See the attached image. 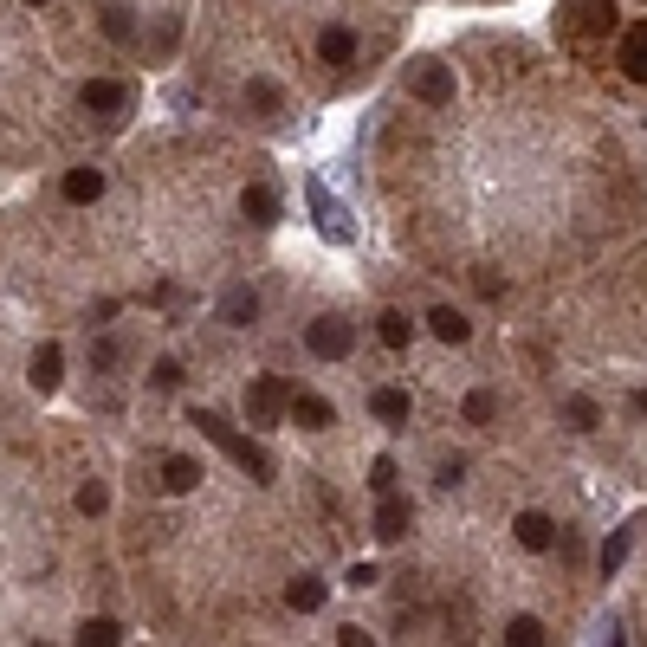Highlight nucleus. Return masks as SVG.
Here are the masks:
<instances>
[{
    "label": "nucleus",
    "instance_id": "obj_1",
    "mask_svg": "<svg viewBox=\"0 0 647 647\" xmlns=\"http://www.w3.org/2000/svg\"><path fill=\"white\" fill-rule=\"evenodd\" d=\"M195 428H201V434H208V440H214V447H220V453H227V460H233V466H240V473H246V479H259V486H266V479H272V453H266V447H259V440H253V434H240V428H227V421H220V415H208V408H195Z\"/></svg>",
    "mask_w": 647,
    "mask_h": 647
},
{
    "label": "nucleus",
    "instance_id": "obj_2",
    "mask_svg": "<svg viewBox=\"0 0 647 647\" xmlns=\"http://www.w3.org/2000/svg\"><path fill=\"white\" fill-rule=\"evenodd\" d=\"M305 350L318 356V363H343V356L356 350V330H350V318H337V311H324V318L305 330Z\"/></svg>",
    "mask_w": 647,
    "mask_h": 647
},
{
    "label": "nucleus",
    "instance_id": "obj_3",
    "mask_svg": "<svg viewBox=\"0 0 647 647\" xmlns=\"http://www.w3.org/2000/svg\"><path fill=\"white\" fill-rule=\"evenodd\" d=\"M285 408H292V389H285L279 376H253L246 382V421H253V428H272Z\"/></svg>",
    "mask_w": 647,
    "mask_h": 647
},
{
    "label": "nucleus",
    "instance_id": "obj_4",
    "mask_svg": "<svg viewBox=\"0 0 647 647\" xmlns=\"http://www.w3.org/2000/svg\"><path fill=\"white\" fill-rule=\"evenodd\" d=\"M563 26H570L576 39H602V33H615V0H563Z\"/></svg>",
    "mask_w": 647,
    "mask_h": 647
},
{
    "label": "nucleus",
    "instance_id": "obj_5",
    "mask_svg": "<svg viewBox=\"0 0 647 647\" xmlns=\"http://www.w3.org/2000/svg\"><path fill=\"white\" fill-rule=\"evenodd\" d=\"M305 201H311V214H318V233L330 246H350V233H356V220L337 208V201H330V188L324 182H305Z\"/></svg>",
    "mask_w": 647,
    "mask_h": 647
},
{
    "label": "nucleus",
    "instance_id": "obj_6",
    "mask_svg": "<svg viewBox=\"0 0 647 647\" xmlns=\"http://www.w3.org/2000/svg\"><path fill=\"white\" fill-rule=\"evenodd\" d=\"M615 65H622L635 85H647V20H628L622 26V46H615Z\"/></svg>",
    "mask_w": 647,
    "mask_h": 647
},
{
    "label": "nucleus",
    "instance_id": "obj_7",
    "mask_svg": "<svg viewBox=\"0 0 647 647\" xmlns=\"http://www.w3.org/2000/svg\"><path fill=\"white\" fill-rule=\"evenodd\" d=\"M78 104H85V110H98V117H117V110H130V91H123L117 78H85Z\"/></svg>",
    "mask_w": 647,
    "mask_h": 647
},
{
    "label": "nucleus",
    "instance_id": "obj_8",
    "mask_svg": "<svg viewBox=\"0 0 647 647\" xmlns=\"http://www.w3.org/2000/svg\"><path fill=\"white\" fill-rule=\"evenodd\" d=\"M253 318H259V292H253V285H227V292H220V324L246 330Z\"/></svg>",
    "mask_w": 647,
    "mask_h": 647
},
{
    "label": "nucleus",
    "instance_id": "obj_9",
    "mask_svg": "<svg viewBox=\"0 0 647 647\" xmlns=\"http://www.w3.org/2000/svg\"><path fill=\"white\" fill-rule=\"evenodd\" d=\"M318 59L337 65V72H350V65H356V33H350V26H324V33H318Z\"/></svg>",
    "mask_w": 647,
    "mask_h": 647
},
{
    "label": "nucleus",
    "instance_id": "obj_10",
    "mask_svg": "<svg viewBox=\"0 0 647 647\" xmlns=\"http://www.w3.org/2000/svg\"><path fill=\"white\" fill-rule=\"evenodd\" d=\"M59 369H65L59 343H39V350H33V363H26V382H33L39 395H52V389H59Z\"/></svg>",
    "mask_w": 647,
    "mask_h": 647
},
{
    "label": "nucleus",
    "instance_id": "obj_11",
    "mask_svg": "<svg viewBox=\"0 0 647 647\" xmlns=\"http://www.w3.org/2000/svg\"><path fill=\"white\" fill-rule=\"evenodd\" d=\"M376 538H382V544H402V538H408V499L382 492V505H376Z\"/></svg>",
    "mask_w": 647,
    "mask_h": 647
},
{
    "label": "nucleus",
    "instance_id": "obj_12",
    "mask_svg": "<svg viewBox=\"0 0 647 647\" xmlns=\"http://www.w3.org/2000/svg\"><path fill=\"white\" fill-rule=\"evenodd\" d=\"M415 98H421V104H453V72L428 59V65L415 72Z\"/></svg>",
    "mask_w": 647,
    "mask_h": 647
},
{
    "label": "nucleus",
    "instance_id": "obj_13",
    "mask_svg": "<svg viewBox=\"0 0 647 647\" xmlns=\"http://www.w3.org/2000/svg\"><path fill=\"white\" fill-rule=\"evenodd\" d=\"M65 201H72V208H91V201L104 195V169H65Z\"/></svg>",
    "mask_w": 647,
    "mask_h": 647
},
{
    "label": "nucleus",
    "instance_id": "obj_14",
    "mask_svg": "<svg viewBox=\"0 0 647 647\" xmlns=\"http://www.w3.org/2000/svg\"><path fill=\"white\" fill-rule=\"evenodd\" d=\"M324 596H330V583H324V576H292V583H285V602H292V609L298 615H311V609H324Z\"/></svg>",
    "mask_w": 647,
    "mask_h": 647
},
{
    "label": "nucleus",
    "instance_id": "obj_15",
    "mask_svg": "<svg viewBox=\"0 0 647 647\" xmlns=\"http://www.w3.org/2000/svg\"><path fill=\"white\" fill-rule=\"evenodd\" d=\"M240 214L253 220V227H272V220H279V195H272L266 182H253V188L240 195Z\"/></svg>",
    "mask_w": 647,
    "mask_h": 647
},
{
    "label": "nucleus",
    "instance_id": "obj_16",
    "mask_svg": "<svg viewBox=\"0 0 647 647\" xmlns=\"http://www.w3.org/2000/svg\"><path fill=\"white\" fill-rule=\"evenodd\" d=\"M162 486H169L175 499H182V492H195V486H201V466L188 460V453H169V460H162Z\"/></svg>",
    "mask_w": 647,
    "mask_h": 647
},
{
    "label": "nucleus",
    "instance_id": "obj_17",
    "mask_svg": "<svg viewBox=\"0 0 647 647\" xmlns=\"http://www.w3.org/2000/svg\"><path fill=\"white\" fill-rule=\"evenodd\" d=\"M428 330H434L440 343H453V350H460V343L473 337V324H466V318H460V311H453V305H434V311H428Z\"/></svg>",
    "mask_w": 647,
    "mask_h": 647
},
{
    "label": "nucleus",
    "instance_id": "obj_18",
    "mask_svg": "<svg viewBox=\"0 0 647 647\" xmlns=\"http://www.w3.org/2000/svg\"><path fill=\"white\" fill-rule=\"evenodd\" d=\"M285 415H292L298 428H330V421H337V408H330L324 395H292V408H285Z\"/></svg>",
    "mask_w": 647,
    "mask_h": 647
},
{
    "label": "nucleus",
    "instance_id": "obj_19",
    "mask_svg": "<svg viewBox=\"0 0 647 647\" xmlns=\"http://www.w3.org/2000/svg\"><path fill=\"white\" fill-rule=\"evenodd\" d=\"M518 544H525V550H550V544H557V525H550V518L544 512H518Z\"/></svg>",
    "mask_w": 647,
    "mask_h": 647
},
{
    "label": "nucleus",
    "instance_id": "obj_20",
    "mask_svg": "<svg viewBox=\"0 0 647 647\" xmlns=\"http://www.w3.org/2000/svg\"><path fill=\"white\" fill-rule=\"evenodd\" d=\"M369 415L389 421V428H402V421H408V389H376V395H369Z\"/></svg>",
    "mask_w": 647,
    "mask_h": 647
},
{
    "label": "nucleus",
    "instance_id": "obj_21",
    "mask_svg": "<svg viewBox=\"0 0 647 647\" xmlns=\"http://www.w3.org/2000/svg\"><path fill=\"white\" fill-rule=\"evenodd\" d=\"M104 39H110V46H136V39H143V33H136V13L130 7H104Z\"/></svg>",
    "mask_w": 647,
    "mask_h": 647
},
{
    "label": "nucleus",
    "instance_id": "obj_22",
    "mask_svg": "<svg viewBox=\"0 0 647 647\" xmlns=\"http://www.w3.org/2000/svg\"><path fill=\"white\" fill-rule=\"evenodd\" d=\"M376 337L389 343V350H408V343H415V324H408L402 311H382V318H376Z\"/></svg>",
    "mask_w": 647,
    "mask_h": 647
},
{
    "label": "nucleus",
    "instance_id": "obj_23",
    "mask_svg": "<svg viewBox=\"0 0 647 647\" xmlns=\"http://www.w3.org/2000/svg\"><path fill=\"white\" fill-rule=\"evenodd\" d=\"M563 415H570L576 434H596V428H602V408L589 402V395H570V408H563Z\"/></svg>",
    "mask_w": 647,
    "mask_h": 647
},
{
    "label": "nucleus",
    "instance_id": "obj_24",
    "mask_svg": "<svg viewBox=\"0 0 647 647\" xmlns=\"http://www.w3.org/2000/svg\"><path fill=\"white\" fill-rule=\"evenodd\" d=\"M505 641H512V647H538L544 641V622H538V615H512V622H505Z\"/></svg>",
    "mask_w": 647,
    "mask_h": 647
},
{
    "label": "nucleus",
    "instance_id": "obj_25",
    "mask_svg": "<svg viewBox=\"0 0 647 647\" xmlns=\"http://www.w3.org/2000/svg\"><path fill=\"white\" fill-rule=\"evenodd\" d=\"M78 641H85V647H117V641H123V628L110 622V615H98V622L78 628Z\"/></svg>",
    "mask_w": 647,
    "mask_h": 647
},
{
    "label": "nucleus",
    "instance_id": "obj_26",
    "mask_svg": "<svg viewBox=\"0 0 647 647\" xmlns=\"http://www.w3.org/2000/svg\"><path fill=\"white\" fill-rule=\"evenodd\" d=\"M246 104H253V110H266V117H272V110H279L285 98H279V85H272V78H246Z\"/></svg>",
    "mask_w": 647,
    "mask_h": 647
},
{
    "label": "nucleus",
    "instance_id": "obj_27",
    "mask_svg": "<svg viewBox=\"0 0 647 647\" xmlns=\"http://www.w3.org/2000/svg\"><path fill=\"white\" fill-rule=\"evenodd\" d=\"M492 415H499V395H492V389H473V395H466V421H473V428H486Z\"/></svg>",
    "mask_w": 647,
    "mask_h": 647
},
{
    "label": "nucleus",
    "instance_id": "obj_28",
    "mask_svg": "<svg viewBox=\"0 0 647 647\" xmlns=\"http://www.w3.org/2000/svg\"><path fill=\"white\" fill-rule=\"evenodd\" d=\"M628 544H635V525H628V531H615V538H609V544H602V576H615V570H622V557H628Z\"/></svg>",
    "mask_w": 647,
    "mask_h": 647
},
{
    "label": "nucleus",
    "instance_id": "obj_29",
    "mask_svg": "<svg viewBox=\"0 0 647 647\" xmlns=\"http://www.w3.org/2000/svg\"><path fill=\"white\" fill-rule=\"evenodd\" d=\"M104 505H110V486H104V479H85V486H78V512H85V518H98Z\"/></svg>",
    "mask_w": 647,
    "mask_h": 647
},
{
    "label": "nucleus",
    "instance_id": "obj_30",
    "mask_svg": "<svg viewBox=\"0 0 647 647\" xmlns=\"http://www.w3.org/2000/svg\"><path fill=\"white\" fill-rule=\"evenodd\" d=\"M149 382H156V389H162V395H169V389H182V382H188V369H182V363H175V356H162V363H156V369H149Z\"/></svg>",
    "mask_w": 647,
    "mask_h": 647
},
{
    "label": "nucleus",
    "instance_id": "obj_31",
    "mask_svg": "<svg viewBox=\"0 0 647 647\" xmlns=\"http://www.w3.org/2000/svg\"><path fill=\"white\" fill-rule=\"evenodd\" d=\"M369 486H376V492H395V460H389V453L369 466Z\"/></svg>",
    "mask_w": 647,
    "mask_h": 647
},
{
    "label": "nucleus",
    "instance_id": "obj_32",
    "mask_svg": "<svg viewBox=\"0 0 647 647\" xmlns=\"http://www.w3.org/2000/svg\"><path fill=\"white\" fill-rule=\"evenodd\" d=\"M91 369H117V343H110V337L91 343Z\"/></svg>",
    "mask_w": 647,
    "mask_h": 647
},
{
    "label": "nucleus",
    "instance_id": "obj_33",
    "mask_svg": "<svg viewBox=\"0 0 647 647\" xmlns=\"http://www.w3.org/2000/svg\"><path fill=\"white\" fill-rule=\"evenodd\" d=\"M434 479H440V486H460V479H466V460H440Z\"/></svg>",
    "mask_w": 647,
    "mask_h": 647
},
{
    "label": "nucleus",
    "instance_id": "obj_34",
    "mask_svg": "<svg viewBox=\"0 0 647 647\" xmlns=\"http://www.w3.org/2000/svg\"><path fill=\"white\" fill-rule=\"evenodd\" d=\"M350 589H376V563H356V570H350Z\"/></svg>",
    "mask_w": 647,
    "mask_h": 647
},
{
    "label": "nucleus",
    "instance_id": "obj_35",
    "mask_svg": "<svg viewBox=\"0 0 647 647\" xmlns=\"http://www.w3.org/2000/svg\"><path fill=\"white\" fill-rule=\"evenodd\" d=\"M635 415H641V421H647V389H641V395H635Z\"/></svg>",
    "mask_w": 647,
    "mask_h": 647
},
{
    "label": "nucleus",
    "instance_id": "obj_36",
    "mask_svg": "<svg viewBox=\"0 0 647 647\" xmlns=\"http://www.w3.org/2000/svg\"><path fill=\"white\" fill-rule=\"evenodd\" d=\"M26 7H46V0H26Z\"/></svg>",
    "mask_w": 647,
    "mask_h": 647
}]
</instances>
